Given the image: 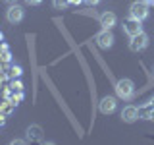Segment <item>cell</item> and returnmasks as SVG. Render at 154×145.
I'll use <instances>...</instances> for the list:
<instances>
[{"label":"cell","instance_id":"6da1fadb","mask_svg":"<svg viewBox=\"0 0 154 145\" xmlns=\"http://www.w3.org/2000/svg\"><path fill=\"white\" fill-rule=\"evenodd\" d=\"M116 95H118L119 99H123V101L133 99V95H135V83L129 79V77L118 79V83H116Z\"/></svg>","mask_w":154,"mask_h":145},{"label":"cell","instance_id":"7a4b0ae2","mask_svg":"<svg viewBox=\"0 0 154 145\" xmlns=\"http://www.w3.org/2000/svg\"><path fill=\"white\" fill-rule=\"evenodd\" d=\"M150 10H148V4L144 0H135V2L129 6V18L133 19H139V21H144L148 18Z\"/></svg>","mask_w":154,"mask_h":145},{"label":"cell","instance_id":"3957f363","mask_svg":"<svg viewBox=\"0 0 154 145\" xmlns=\"http://www.w3.org/2000/svg\"><path fill=\"white\" fill-rule=\"evenodd\" d=\"M23 18H25V10L23 6H19V4H10L8 10H6V19L8 23H12V25H16V23H21Z\"/></svg>","mask_w":154,"mask_h":145},{"label":"cell","instance_id":"277c9868","mask_svg":"<svg viewBox=\"0 0 154 145\" xmlns=\"http://www.w3.org/2000/svg\"><path fill=\"white\" fill-rule=\"evenodd\" d=\"M148 43H150L148 35H146L144 31H141V33H137V35H133V37H131V41H129V50H133V52H141V50H144V48L148 47Z\"/></svg>","mask_w":154,"mask_h":145},{"label":"cell","instance_id":"5b68a950","mask_svg":"<svg viewBox=\"0 0 154 145\" xmlns=\"http://www.w3.org/2000/svg\"><path fill=\"white\" fill-rule=\"evenodd\" d=\"M94 41H96V45H98L100 48H104V50H106V48H112L114 47L116 37H114L112 29H102V31L94 37Z\"/></svg>","mask_w":154,"mask_h":145},{"label":"cell","instance_id":"8992f818","mask_svg":"<svg viewBox=\"0 0 154 145\" xmlns=\"http://www.w3.org/2000/svg\"><path fill=\"white\" fill-rule=\"evenodd\" d=\"M116 106H118V99L112 97V95H108V97H102V101L98 103V110L102 114H112L116 110Z\"/></svg>","mask_w":154,"mask_h":145},{"label":"cell","instance_id":"52a82bcc","mask_svg":"<svg viewBox=\"0 0 154 145\" xmlns=\"http://www.w3.org/2000/svg\"><path fill=\"white\" fill-rule=\"evenodd\" d=\"M143 21H139V19H133V18H127L123 21V31H125V35H129V37H133V35H137V33H141L143 31V25H141Z\"/></svg>","mask_w":154,"mask_h":145},{"label":"cell","instance_id":"ba28073f","mask_svg":"<svg viewBox=\"0 0 154 145\" xmlns=\"http://www.w3.org/2000/svg\"><path fill=\"white\" fill-rule=\"evenodd\" d=\"M98 23L102 29H112L116 23H118V16H116L114 12H110V10H106L98 16Z\"/></svg>","mask_w":154,"mask_h":145},{"label":"cell","instance_id":"9c48e42d","mask_svg":"<svg viewBox=\"0 0 154 145\" xmlns=\"http://www.w3.org/2000/svg\"><path fill=\"white\" fill-rule=\"evenodd\" d=\"M122 120H123L125 124L137 122V120H139V108H137V106H133V105H127L122 110Z\"/></svg>","mask_w":154,"mask_h":145},{"label":"cell","instance_id":"30bf717a","mask_svg":"<svg viewBox=\"0 0 154 145\" xmlns=\"http://www.w3.org/2000/svg\"><path fill=\"white\" fill-rule=\"evenodd\" d=\"M31 139H37V141H42V128L37 124L29 126L27 128V141H31Z\"/></svg>","mask_w":154,"mask_h":145},{"label":"cell","instance_id":"8fae6325","mask_svg":"<svg viewBox=\"0 0 154 145\" xmlns=\"http://www.w3.org/2000/svg\"><path fill=\"white\" fill-rule=\"evenodd\" d=\"M52 6L56 10H66L69 6V0H52Z\"/></svg>","mask_w":154,"mask_h":145},{"label":"cell","instance_id":"7c38bea8","mask_svg":"<svg viewBox=\"0 0 154 145\" xmlns=\"http://www.w3.org/2000/svg\"><path fill=\"white\" fill-rule=\"evenodd\" d=\"M42 0H25V4H29V6H38Z\"/></svg>","mask_w":154,"mask_h":145},{"label":"cell","instance_id":"4fadbf2b","mask_svg":"<svg viewBox=\"0 0 154 145\" xmlns=\"http://www.w3.org/2000/svg\"><path fill=\"white\" fill-rule=\"evenodd\" d=\"M25 141H27V139H12L14 145H21V143H25Z\"/></svg>","mask_w":154,"mask_h":145},{"label":"cell","instance_id":"5bb4252c","mask_svg":"<svg viewBox=\"0 0 154 145\" xmlns=\"http://www.w3.org/2000/svg\"><path fill=\"white\" fill-rule=\"evenodd\" d=\"M146 118H148V120H154V106H152V108H150V112L146 114Z\"/></svg>","mask_w":154,"mask_h":145},{"label":"cell","instance_id":"9a60e30c","mask_svg":"<svg viewBox=\"0 0 154 145\" xmlns=\"http://www.w3.org/2000/svg\"><path fill=\"white\" fill-rule=\"evenodd\" d=\"M85 2H87V4H91V6H94V4H98L100 0H85Z\"/></svg>","mask_w":154,"mask_h":145},{"label":"cell","instance_id":"2e32d148","mask_svg":"<svg viewBox=\"0 0 154 145\" xmlns=\"http://www.w3.org/2000/svg\"><path fill=\"white\" fill-rule=\"evenodd\" d=\"M83 0H69V4H81Z\"/></svg>","mask_w":154,"mask_h":145},{"label":"cell","instance_id":"e0dca14e","mask_svg":"<svg viewBox=\"0 0 154 145\" xmlns=\"http://www.w3.org/2000/svg\"><path fill=\"white\" fill-rule=\"evenodd\" d=\"M4 2H8V4H14V2H16V0H4Z\"/></svg>","mask_w":154,"mask_h":145},{"label":"cell","instance_id":"ac0fdd59","mask_svg":"<svg viewBox=\"0 0 154 145\" xmlns=\"http://www.w3.org/2000/svg\"><path fill=\"white\" fill-rule=\"evenodd\" d=\"M150 106H154V97H152V99H150Z\"/></svg>","mask_w":154,"mask_h":145},{"label":"cell","instance_id":"d6986e66","mask_svg":"<svg viewBox=\"0 0 154 145\" xmlns=\"http://www.w3.org/2000/svg\"><path fill=\"white\" fill-rule=\"evenodd\" d=\"M152 72H154V70H152Z\"/></svg>","mask_w":154,"mask_h":145}]
</instances>
